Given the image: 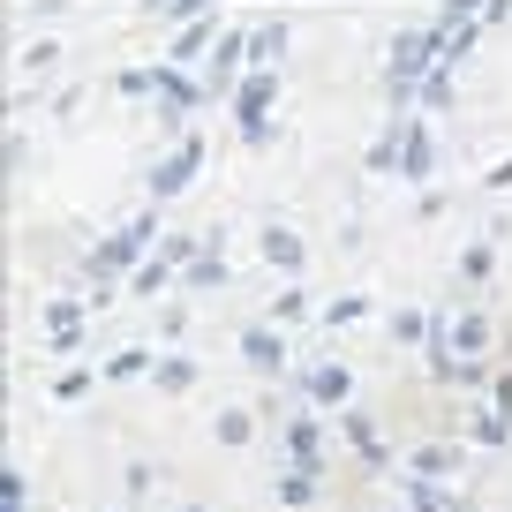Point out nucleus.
Here are the masks:
<instances>
[]
</instances>
